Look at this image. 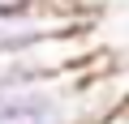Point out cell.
Segmentation results:
<instances>
[{
	"mask_svg": "<svg viewBox=\"0 0 129 124\" xmlns=\"http://www.w3.org/2000/svg\"><path fill=\"white\" fill-rule=\"evenodd\" d=\"M108 86L95 64L60 77L0 81V124H99L120 111V103L103 94Z\"/></svg>",
	"mask_w": 129,
	"mask_h": 124,
	"instance_id": "cell-1",
	"label": "cell"
},
{
	"mask_svg": "<svg viewBox=\"0 0 129 124\" xmlns=\"http://www.w3.org/2000/svg\"><path fill=\"white\" fill-rule=\"evenodd\" d=\"M73 30H86V17L73 0H43L35 9L0 13V56L22 51L43 39H56V34H73Z\"/></svg>",
	"mask_w": 129,
	"mask_h": 124,
	"instance_id": "cell-2",
	"label": "cell"
},
{
	"mask_svg": "<svg viewBox=\"0 0 129 124\" xmlns=\"http://www.w3.org/2000/svg\"><path fill=\"white\" fill-rule=\"evenodd\" d=\"M99 124H129V111H125V107H120V111H116V115H108V120H99Z\"/></svg>",
	"mask_w": 129,
	"mask_h": 124,
	"instance_id": "cell-3",
	"label": "cell"
}]
</instances>
